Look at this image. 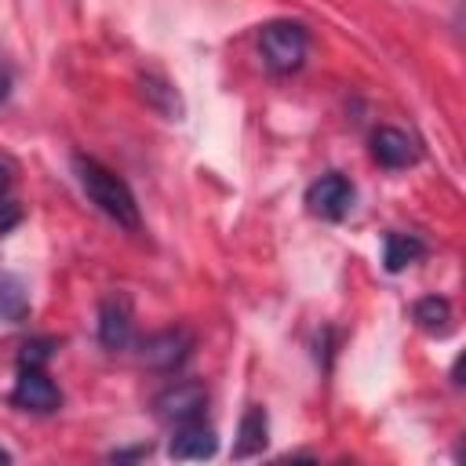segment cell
<instances>
[{
    "mask_svg": "<svg viewBox=\"0 0 466 466\" xmlns=\"http://www.w3.org/2000/svg\"><path fill=\"white\" fill-rule=\"evenodd\" d=\"M266 433H269V422H266V411L258 404H251L240 419V430H237V444H233V455L237 459H248V455H258L266 448Z\"/></svg>",
    "mask_w": 466,
    "mask_h": 466,
    "instance_id": "obj_11",
    "label": "cell"
},
{
    "mask_svg": "<svg viewBox=\"0 0 466 466\" xmlns=\"http://www.w3.org/2000/svg\"><path fill=\"white\" fill-rule=\"evenodd\" d=\"M25 317H29V291H25L22 277H15L11 269L0 266V320L18 324Z\"/></svg>",
    "mask_w": 466,
    "mask_h": 466,
    "instance_id": "obj_12",
    "label": "cell"
},
{
    "mask_svg": "<svg viewBox=\"0 0 466 466\" xmlns=\"http://www.w3.org/2000/svg\"><path fill=\"white\" fill-rule=\"evenodd\" d=\"M153 408L164 422L171 426H182V422H197L208 408V390L204 382H193V379H178L171 386H164L157 397H153Z\"/></svg>",
    "mask_w": 466,
    "mask_h": 466,
    "instance_id": "obj_3",
    "label": "cell"
},
{
    "mask_svg": "<svg viewBox=\"0 0 466 466\" xmlns=\"http://www.w3.org/2000/svg\"><path fill=\"white\" fill-rule=\"evenodd\" d=\"M138 95H142L146 106L157 109L164 120H182V113H186L182 95L175 91V84H167V80L157 76V73H142V76H138Z\"/></svg>",
    "mask_w": 466,
    "mask_h": 466,
    "instance_id": "obj_10",
    "label": "cell"
},
{
    "mask_svg": "<svg viewBox=\"0 0 466 466\" xmlns=\"http://www.w3.org/2000/svg\"><path fill=\"white\" fill-rule=\"evenodd\" d=\"M426 255V244L411 233H386V251H382V262L390 273H400L404 266L419 262Z\"/></svg>",
    "mask_w": 466,
    "mask_h": 466,
    "instance_id": "obj_13",
    "label": "cell"
},
{
    "mask_svg": "<svg viewBox=\"0 0 466 466\" xmlns=\"http://www.w3.org/2000/svg\"><path fill=\"white\" fill-rule=\"evenodd\" d=\"M131 306H127V299H106L102 302V309H98V339H102V346H109V350H124L127 342H131Z\"/></svg>",
    "mask_w": 466,
    "mask_h": 466,
    "instance_id": "obj_9",
    "label": "cell"
},
{
    "mask_svg": "<svg viewBox=\"0 0 466 466\" xmlns=\"http://www.w3.org/2000/svg\"><path fill=\"white\" fill-rule=\"evenodd\" d=\"M258 55L266 62L269 73H295L302 69L306 55H309V33L302 22H288V18H277V22H266L262 33H258Z\"/></svg>",
    "mask_w": 466,
    "mask_h": 466,
    "instance_id": "obj_2",
    "label": "cell"
},
{
    "mask_svg": "<svg viewBox=\"0 0 466 466\" xmlns=\"http://www.w3.org/2000/svg\"><path fill=\"white\" fill-rule=\"evenodd\" d=\"M306 208L309 215L317 218H328V222H339L350 208H353V182L339 171H328L320 175L317 182H309L306 189Z\"/></svg>",
    "mask_w": 466,
    "mask_h": 466,
    "instance_id": "obj_5",
    "label": "cell"
},
{
    "mask_svg": "<svg viewBox=\"0 0 466 466\" xmlns=\"http://www.w3.org/2000/svg\"><path fill=\"white\" fill-rule=\"evenodd\" d=\"M189 353H193V335L186 328L157 331V335L142 339V346H138V360L153 371H175L189 360Z\"/></svg>",
    "mask_w": 466,
    "mask_h": 466,
    "instance_id": "obj_4",
    "label": "cell"
},
{
    "mask_svg": "<svg viewBox=\"0 0 466 466\" xmlns=\"http://www.w3.org/2000/svg\"><path fill=\"white\" fill-rule=\"evenodd\" d=\"M11 80H15V76H11V66H7V58L0 55V106H4L7 95H11Z\"/></svg>",
    "mask_w": 466,
    "mask_h": 466,
    "instance_id": "obj_17",
    "label": "cell"
},
{
    "mask_svg": "<svg viewBox=\"0 0 466 466\" xmlns=\"http://www.w3.org/2000/svg\"><path fill=\"white\" fill-rule=\"evenodd\" d=\"M371 157L382 167L397 171V167H408L419 160V146L411 135H404L397 127H379V131H371Z\"/></svg>",
    "mask_w": 466,
    "mask_h": 466,
    "instance_id": "obj_7",
    "label": "cell"
},
{
    "mask_svg": "<svg viewBox=\"0 0 466 466\" xmlns=\"http://www.w3.org/2000/svg\"><path fill=\"white\" fill-rule=\"evenodd\" d=\"M11 404H18L25 411H36V415H47V411H55L62 404V393L40 368H22L18 382L11 390Z\"/></svg>",
    "mask_w": 466,
    "mask_h": 466,
    "instance_id": "obj_6",
    "label": "cell"
},
{
    "mask_svg": "<svg viewBox=\"0 0 466 466\" xmlns=\"http://www.w3.org/2000/svg\"><path fill=\"white\" fill-rule=\"evenodd\" d=\"M215 451H218V437H215V430L204 426L200 419L175 426V437H171V444H167V455H171V459H211Z\"/></svg>",
    "mask_w": 466,
    "mask_h": 466,
    "instance_id": "obj_8",
    "label": "cell"
},
{
    "mask_svg": "<svg viewBox=\"0 0 466 466\" xmlns=\"http://www.w3.org/2000/svg\"><path fill=\"white\" fill-rule=\"evenodd\" d=\"M73 171H76V182H80L84 197H87L106 218H113V222L124 226V229H138L142 218H138L135 193H131V186H127L116 171H109L102 160L84 157V153L73 157Z\"/></svg>",
    "mask_w": 466,
    "mask_h": 466,
    "instance_id": "obj_1",
    "label": "cell"
},
{
    "mask_svg": "<svg viewBox=\"0 0 466 466\" xmlns=\"http://www.w3.org/2000/svg\"><path fill=\"white\" fill-rule=\"evenodd\" d=\"M51 346H55L51 339H33V342H25L18 364H22V368H44V360L51 357Z\"/></svg>",
    "mask_w": 466,
    "mask_h": 466,
    "instance_id": "obj_15",
    "label": "cell"
},
{
    "mask_svg": "<svg viewBox=\"0 0 466 466\" xmlns=\"http://www.w3.org/2000/svg\"><path fill=\"white\" fill-rule=\"evenodd\" d=\"M411 317H415V324H419L422 331L444 335V331L451 328V302L441 299V295H426V299H419V302L411 306Z\"/></svg>",
    "mask_w": 466,
    "mask_h": 466,
    "instance_id": "obj_14",
    "label": "cell"
},
{
    "mask_svg": "<svg viewBox=\"0 0 466 466\" xmlns=\"http://www.w3.org/2000/svg\"><path fill=\"white\" fill-rule=\"evenodd\" d=\"M7 182H11V175H7V167L0 164V189H7Z\"/></svg>",
    "mask_w": 466,
    "mask_h": 466,
    "instance_id": "obj_18",
    "label": "cell"
},
{
    "mask_svg": "<svg viewBox=\"0 0 466 466\" xmlns=\"http://www.w3.org/2000/svg\"><path fill=\"white\" fill-rule=\"evenodd\" d=\"M0 462H11V455H7V451H4V448H0Z\"/></svg>",
    "mask_w": 466,
    "mask_h": 466,
    "instance_id": "obj_19",
    "label": "cell"
},
{
    "mask_svg": "<svg viewBox=\"0 0 466 466\" xmlns=\"http://www.w3.org/2000/svg\"><path fill=\"white\" fill-rule=\"evenodd\" d=\"M18 222H22V208H18L15 200H4V197H0V237L11 233Z\"/></svg>",
    "mask_w": 466,
    "mask_h": 466,
    "instance_id": "obj_16",
    "label": "cell"
}]
</instances>
